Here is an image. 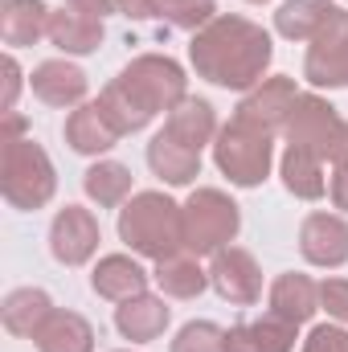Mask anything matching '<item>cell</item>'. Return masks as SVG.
Masks as SVG:
<instances>
[{
	"label": "cell",
	"instance_id": "cell-1",
	"mask_svg": "<svg viewBox=\"0 0 348 352\" xmlns=\"http://www.w3.org/2000/svg\"><path fill=\"white\" fill-rule=\"evenodd\" d=\"M180 90L184 78L168 58H140L119 74V82L102 90L98 107L107 111L115 131H135L156 111H168L173 102H180Z\"/></svg>",
	"mask_w": 348,
	"mask_h": 352
},
{
	"label": "cell",
	"instance_id": "cell-2",
	"mask_svg": "<svg viewBox=\"0 0 348 352\" xmlns=\"http://www.w3.org/2000/svg\"><path fill=\"white\" fill-rule=\"evenodd\" d=\"M193 62L205 78L221 87H250L270 62V41L250 21H213L193 41Z\"/></svg>",
	"mask_w": 348,
	"mask_h": 352
},
{
	"label": "cell",
	"instance_id": "cell-3",
	"mask_svg": "<svg viewBox=\"0 0 348 352\" xmlns=\"http://www.w3.org/2000/svg\"><path fill=\"white\" fill-rule=\"evenodd\" d=\"M25 131V119L17 111L4 115V135H0V192L12 209H41L50 205L54 188H58V176L50 156L41 152V144H33V135H21Z\"/></svg>",
	"mask_w": 348,
	"mask_h": 352
},
{
	"label": "cell",
	"instance_id": "cell-4",
	"mask_svg": "<svg viewBox=\"0 0 348 352\" xmlns=\"http://www.w3.org/2000/svg\"><path fill=\"white\" fill-rule=\"evenodd\" d=\"M119 234L131 250L152 254V258H168L176 246L184 242V217L176 213L173 201H164L160 192H140L123 217H119Z\"/></svg>",
	"mask_w": 348,
	"mask_h": 352
},
{
	"label": "cell",
	"instance_id": "cell-5",
	"mask_svg": "<svg viewBox=\"0 0 348 352\" xmlns=\"http://www.w3.org/2000/svg\"><path fill=\"white\" fill-rule=\"evenodd\" d=\"M234 230H238V209H234V201H226L221 192L205 188V192H197V197L188 201V209H184V242H188L197 254L217 250L221 242L234 238Z\"/></svg>",
	"mask_w": 348,
	"mask_h": 352
},
{
	"label": "cell",
	"instance_id": "cell-6",
	"mask_svg": "<svg viewBox=\"0 0 348 352\" xmlns=\"http://www.w3.org/2000/svg\"><path fill=\"white\" fill-rule=\"evenodd\" d=\"M217 164L238 184H259L266 176V168H270V140H266V131H254L246 123L226 127L221 144H217Z\"/></svg>",
	"mask_w": 348,
	"mask_h": 352
},
{
	"label": "cell",
	"instance_id": "cell-7",
	"mask_svg": "<svg viewBox=\"0 0 348 352\" xmlns=\"http://www.w3.org/2000/svg\"><path fill=\"white\" fill-rule=\"evenodd\" d=\"M94 246H98L94 217H90L87 209H78V205H66L54 217V226H50V250H54V258L66 266H83L94 254Z\"/></svg>",
	"mask_w": 348,
	"mask_h": 352
},
{
	"label": "cell",
	"instance_id": "cell-8",
	"mask_svg": "<svg viewBox=\"0 0 348 352\" xmlns=\"http://www.w3.org/2000/svg\"><path fill=\"white\" fill-rule=\"evenodd\" d=\"M340 123H336V115H332V107L328 102H320V98H295V115H291V140H295V148H303V152H336V140H340Z\"/></svg>",
	"mask_w": 348,
	"mask_h": 352
},
{
	"label": "cell",
	"instance_id": "cell-9",
	"mask_svg": "<svg viewBox=\"0 0 348 352\" xmlns=\"http://www.w3.org/2000/svg\"><path fill=\"white\" fill-rule=\"evenodd\" d=\"M307 74L320 87H340V82H348V16H336L320 33L316 50L307 58Z\"/></svg>",
	"mask_w": 348,
	"mask_h": 352
},
{
	"label": "cell",
	"instance_id": "cell-10",
	"mask_svg": "<svg viewBox=\"0 0 348 352\" xmlns=\"http://www.w3.org/2000/svg\"><path fill=\"white\" fill-rule=\"evenodd\" d=\"M29 87L50 107H74L87 94V74L78 66H70V62H41L29 74Z\"/></svg>",
	"mask_w": 348,
	"mask_h": 352
},
{
	"label": "cell",
	"instance_id": "cell-11",
	"mask_svg": "<svg viewBox=\"0 0 348 352\" xmlns=\"http://www.w3.org/2000/svg\"><path fill=\"white\" fill-rule=\"evenodd\" d=\"M41 33H50V8L41 0H4L0 12V41L8 50L33 45Z\"/></svg>",
	"mask_w": 348,
	"mask_h": 352
},
{
	"label": "cell",
	"instance_id": "cell-12",
	"mask_svg": "<svg viewBox=\"0 0 348 352\" xmlns=\"http://www.w3.org/2000/svg\"><path fill=\"white\" fill-rule=\"evenodd\" d=\"M50 311H54V303H50L45 291H37V287H17V291L4 299V307H0V320H4V328H8L12 336L33 340V336L41 332V324L50 320Z\"/></svg>",
	"mask_w": 348,
	"mask_h": 352
},
{
	"label": "cell",
	"instance_id": "cell-13",
	"mask_svg": "<svg viewBox=\"0 0 348 352\" xmlns=\"http://www.w3.org/2000/svg\"><path fill=\"white\" fill-rule=\"evenodd\" d=\"M33 344L41 352H90L94 349V332L78 311H50V320L41 324V332L33 336Z\"/></svg>",
	"mask_w": 348,
	"mask_h": 352
},
{
	"label": "cell",
	"instance_id": "cell-14",
	"mask_svg": "<svg viewBox=\"0 0 348 352\" xmlns=\"http://www.w3.org/2000/svg\"><path fill=\"white\" fill-rule=\"evenodd\" d=\"M303 254L320 266H340L348 258V226L328 217V213L307 217V226H303Z\"/></svg>",
	"mask_w": 348,
	"mask_h": 352
},
{
	"label": "cell",
	"instance_id": "cell-15",
	"mask_svg": "<svg viewBox=\"0 0 348 352\" xmlns=\"http://www.w3.org/2000/svg\"><path fill=\"white\" fill-rule=\"evenodd\" d=\"M115 127H111V119H107V111L98 107V102H90V107H78L70 119H66V144L74 148V152H83V156H94V152H107L111 144H115Z\"/></svg>",
	"mask_w": 348,
	"mask_h": 352
},
{
	"label": "cell",
	"instance_id": "cell-16",
	"mask_svg": "<svg viewBox=\"0 0 348 352\" xmlns=\"http://www.w3.org/2000/svg\"><path fill=\"white\" fill-rule=\"evenodd\" d=\"M287 111H295V87H291L287 78H274L270 87H262L254 98L242 102L238 123H246V127H254V131H270V127L283 123Z\"/></svg>",
	"mask_w": 348,
	"mask_h": 352
},
{
	"label": "cell",
	"instance_id": "cell-17",
	"mask_svg": "<svg viewBox=\"0 0 348 352\" xmlns=\"http://www.w3.org/2000/svg\"><path fill=\"white\" fill-rule=\"evenodd\" d=\"M50 41L62 50V54H90L102 45V21L83 16L74 8H62V12H50Z\"/></svg>",
	"mask_w": 348,
	"mask_h": 352
},
{
	"label": "cell",
	"instance_id": "cell-18",
	"mask_svg": "<svg viewBox=\"0 0 348 352\" xmlns=\"http://www.w3.org/2000/svg\"><path fill=\"white\" fill-rule=\"evenodd\" d=\"M213 283L226 299L234 303H254L259 299V270H254V258L242 254V250H230V254H217L213 263Z\"/></svg>",
	"mask_w": 348,
	"mask_h": 352
},
{
	"label": "cell",
	"instance_id": "cell-19",
	"mask_svg": "<svg viewBox=\"0 0 348 352\" xmlns=\"http://www.w3.org/2000/svg\"><path fill=\"white\" fill-rule=\"evenodd\" d=\"M94 291L98 295H107V299H135V295H144V283H148V274L140 270V266L131 263V258H123V254H111V258H102V263L94 266Z\"/></svg>",
	"mask_w": 348,
	"mask_h": 352
},
{
	"label": "cell",
	"instance_id": "cell-20",
	"mask_svg": "<svg viewBox=\"0 0 348 352\" xmlns=\"http://www.w3.org/2000/svg\"><path fill=\"white\" fill-rule=\"evenodd\" d=\"M115 324L127 340H152L164 332L168 324V307L160 299H148V295H135V299H123V307L115 311Z\"/></svg>",
	"mask_w": 348,
	"mask_h": 352
},
{
	"label": "cell",
	"instance_id": "cell-21",
	"mask_svg": "<svg viewBox=\"0 0 348 352\" xmlns=\"http://www.w3.org/2000/svg\"><path fill=\"white\" fill-rule=\"evenodd\" d=\"M336 16H340V8H332L328 0H291L279 12V29L287 37H312V33H324Z\"/></svg>",
	"mask_w": 348,
	"mask_h": 352
},
{
	"label": "cell",
	"instance_id": "cell-22",
	"mask_svg": "<svg viewBox=\"0 0 348 352\" xmlns=\"http://www.w3.org/2000/svg\"><path fill=\"white\" fill-rule=\"evenodd\" d=\"M148 160H152V168H156V173L164 176V180H173V184H184V180H193V176H197V152H193V148H184L180 140H173L168 131L152 140Z\"/></svg>",
	"mask_w": 348,
	"mask_h": 352
},
{
	"label": "cell",
	"instance_id": "cell-23",
	"mask_svg": "<svg viewBox=\"0 0 348 352\" xmlns=\"http://www.w3.org/2000/svg\"><path fill=\"white\" fill-rule=\"evenodd\" d=\"M287 349H291V328H283V324L234 328L226 336V352H287Z\"/></svg>",
	"mask_w": 348,
	"mask_h": 352
},
{
	"label": "cell",
	"instance_id": "cell-24",
	"mask_svg": "<svg viewBox=\"0 0 348 352\" xmlns=\"http://www.w3.org/2000/svg\"><path fill=\"white\" fill-rule=\"evenodd\" d=\"M270 303H274V311H279L283 320L299 324V320H307V316H312V307H316V291H312V283H307V278L287 274V278H279V283H274Z\"/></svg>",
	"mask_w": 348,
	"mask_h": 352
},
{
	"label": "cell",
	"instance_id": "cell-25",
	"mask_svg": "<svg viewBox=\"0 0 348 352\" xmlns=\"http://www.w3.org/2000/svg\"><path fill=\"white\" fill-rule=\"evenodd\" d=\"M209 131H213V111L205 102H184L173 115V123H168V135L180 140L184 148H193V152L209 140Z\"/></svg>",
	"mask_w": 348,
	"mask_h": 352
},
{
	"label": "cell",
	"instance_id": "cell-26",
	"mask_svg": "<svg viewBox=\"0 0 348 352\" xmlns=\"http://www.w3.org/2000/svg\"><path fill=\"white\" fill-rule=\"evenodd\" d=\"M283 176H287V188L299 192V197H320V192H324L316 152H303V148H295V144H291V152H287V160H283Z\"/></svg>",
	"mask_w": 348,
	"mask_h": 352
},
{
	"label": "cell",
	"instance_id": "cell-27",
	"mask_svg": "<svg viewBox=\"0 0 348 352\" xmlns=\"http://www.w3.org/2000/svg\"><path fill=\"white\" fill-rule=\"evenodd\" d=\"M87 192L98 201V205H119L123 197H127V188H131V176H127V168L123 164H94L87 173Z\"/></svg>",
	"mask_w": 348,
	"mask_h": 352
},
{
	"label": "cell",
	"instance_id": "cell-28",
	"mask_svg": "<svg viewBox=\"0 0 348 352\" xmlns=\"http://www.w3.org/2000/svg\"><path fill=\"white\" fill-rule=\"evenodd\" d=\"M156 278H160V287L168 295H197L205 287L197 263H188V258H160V274Z\"/></svg>",
	"mask_w": 348,
	"mask_h": 352
},
{
	"label": "cell",
	"instance_id": "cell-29",
	"mask_svg": "<svg viewBox=\"0 0 348 352\" xmlns=\"http://www.w3.org/2000/svg\"><path fill=\"white\" fill-rule=\"evenodd\" d=\"M173 352H226V340L213 324H188L173 344Z\"/></svg>",
	"mask_w": 348,
	"mask_h": 352
},
{
	"label": "cell",
	"instance_id": "cell-30",
	"mask_svg": "<svg viewBox=\"0 0 348 352\" xmlns=\"http://www.w3.org/2000/svg\"><path fill=\"white\" fill-rule=\"evenodd\" d=\"M160 4H164V12L173 16L176 25H197V21H205L213 12L209 0H160Z\"/></svg>",
	"mask_w": 348,
	"mask_h": 352
},
{
	"label": "cell",
	"instance_id": "cell-31",
	"mask_svg": "<svg viewBox=\"0 0 348 352\" xmlns=\"http://www.w3.org/2000/svg\"><path fill=\"white\" fill-rule=\"evenodd\" d=\"M303 352H348V336L336 328H320V332H312Z\"/></svg>",
	"mask_w": 348,
	"mask_h": 352
},
{
	"label": "cell",
	"instance_id": "cell-32",
	"mask_svg": "<svg viewBox=\"0 0 348 352\" xmlns=\"http://www.w3.org/2000/svg\"><path fill=\"white\" fill-rule=\"evenodd\" d=\"M21 66H17V58H4V98H0V111L8 115L12 107H17V94H21Z\"/></svg>",
	"mask_w": 348,
	"mask_h": 352
},
{
	"label": "cell",
	"instance_id": "cell-33",
	"mask_svg": "<svg viewBox=\"0 0 348 352\" xmlns=\"http://www.w3.org/2000/svg\"><path fill=\"white\" fill-rule=\"evenodd\" d=\"M324 303L332 316L348 320V283H324Z\"/></svg>",
	"mask_w": 348,
	"mask_h": 352
},
{
	"label": "cell",
	"instance_id": "cell-34",
	"mask_svg": "<svg viewBox=\"0 0 348 352\" xmlns=\"http://www.w3.org/2000/svg\"><path fill=\"white\" fill-rule=\"evenodd\" d=\"M111 4H115V0H66V8H74V12H83V16H94V21H102V16L111 12Z\"/></svg>",
	"mask_w": 348,
	"mask_h": 352
},
{
	"label": "cell",
	"instance_id": "cell-35",
	"mask_svg": "<svg viewBox=\"0 0 348 352\" xmlns=\"http://www.w3.org/2000/svg\"><path fill=\"white\" fill-rule=\"evenodd\" d=\"M119 8L127 16H152L156 12V0H119Z\"/></svg>",
	"mask_w": 348,
	"mask_h": 352
},
{
	"label": "cell",
	"instance_id": "cell-36",
	"mask_svg": "<svg viewBox=\"0 0 348 352\" xmlns=\"http://www.w3.org/2000/svg\"><path fill=\"white\" fill-rule=\"evenodd\" d=\"M332 192H336V205L348 209V164H340V173H336V184H332Z\"/></svg>",
	"mask_w": 348,
	"mask_h": 352
}]
</instances>
